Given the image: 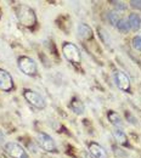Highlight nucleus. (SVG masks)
Here are the masks:
<instances>
[{"mask_svg":"<svg viewBox=\"0 0 141 158\" xmlns=\"http://www.w3.org/2000/svg\"><path fill=\"white\" fill-rule=\"evenodd\" d=\"M17 19L21 22L22 26L24 27H33L37 23V16L34 11L27 6V5H20L17 9Z\"/></svg>","mask_w":141,"mask_h":158,"instance_id":"nucleus-1","label":"nucleus"},{"mask_svg":"<svg viewBox=\"0 0 141 158\" xmlns=\"http://www.w3.org/2000/svg\"><path fill=\"white\" fill-rule=\"evenodd\" d=\"M62 54H63V56L66 57V60L68 62H71L73 64H79L81 63V51H79V49L73 43L66 41L62 45Z\"/></svg>","mask_w":141,"mask_h":158,"instance_id":"nucleus-2","label":"nucleus"},{"mask_svg":"<svg viewBox=\"0 0 141 158\" xmlns=\"http://www.w3.org/2000/svg\"><path fill=\"white\" fill-rule=\"evenodd\" d=\"M17 64H19L20 71L23 74H26V76L33 77L38 72L37 63L34 62V60H32L31 57H28V56H21L20 59H19V61H17Z\"/></svg>","mask_w":141,"mask_h":158,"instance_id":"nucleus-3","label":"nucleus"},{"mask_svg":"<svg viewBox=\"0 0 141 158\" xmlns=\"http://www.w3.org/2000/svg\"><path fill=\"white\" fill-rule=\"evenodd\" d=\"M23 98L26 99V101L32 105L33 107L38 108V110H44L46 107V102L44 98L41 96L40 94H38L37 91L34 90H29V89H26L23 91Z\"/></svg>","mask_w":141,"mask_h":158,"instance_id":"nucleus-4","label":"nucleus"},{"mask_svg":"<svg viewBox=\"0 0 141 158\" xmlns=\"http://www.w3.org/2000/svg\"><path fill=\"white\" fill-rule=\"evenodd\" d=\"M4 150L11 158H28L26 150L17 142H6Z\"/></svg>","mask_w":141,"mask_h":158,"instance_id":"nucleus-5","label":"nucleus"},{"mask_svg":"<svg viewBox=\"0 0 141 158\" xmlns=\"http://www.w3.org/2000/svg\"><path fill=\"white\" fill-rule=\"evenodd\" d=\"M38 143L41 148L46 152H54L56 151V143L54 139L45 133H38Z\"/></svg>","mask_w":141,"mask_h":158,"instance_id":"nucleus-6","label":"nucleus"},{"mask_svg":"<svg viewBox=\"0 0 141 158\" xmlns=\"http://www.w3.org/2000/svg\"><path fill=\"white\" fill-rule=\"evenodd\" d=\"M12 88H14V79L11 77V74L7 71L0 68V89L7 93V91H11Z\"/></svg>","mask_w":141,"mask_h":158,"instance_id":"nucleus-7","label":"nucleus"},{"mask_svg":"<svg viewBox=\"0 0 141 158\" xmlns=\"http://www.w3.org/2000/svg\"><path fill=\"white\" fill-rule=\"evenodd\" d=\"M114 80H116L117 86L121 89L122 91H124V93L130 91V79L125 73H123L122 71H117L114 73Z\"/></svg>","mask_w":141,"mask_h":158,"instance_id":"nucleus-8","label":"nucleus"},{"mask_svg":"<svg viewBox=\"0 0 141 158\" xmlns=\"http://www.w3.org/2000/svg\"><path fill=\"white\" fill-rule=\"evenodd\" d=\"M89 152L95 158H108L106 150L96 142H90L89 143Z\"/></svg>","mask_w":141,"mask_h":158,"instance_id":"nucleus-9","label":"nucleus"},{"mask_svg":"<svg viewBox=\"0 0 141 158\" xmlns=\"http://www.w3.org/2000/svg\"><path fill=\"white\" fill-rule=\"evenodd\" d=\"M112 135H113V138L117 140V142H118L119 145L125 146V147L130 146V143H129V141H128V136H126L125 133L122 130V128H113Z\"/></svg>","mask_w":141,"mask_h":158,"instance_id":"nucleus-10","label":"nucleus"},{"mask_svg":"<svg viewBox=\"0 0 141 158\" xmlns=\"http://www.w3.org/2000/svg\"><path fill=\"white\" fill-rule=\"evenodd\" d=\"M78 34L83 40L93 39V29L86 23H81L78 26Z\"/></svg>","mask_w":141,"mask_h":158,"instance_id":"nucleus-11","label":"nucleus"},{"mask_svg":"<svg viewBox=\"0 0 141 158\" xmlns=\"http://www.w3.org/2000/svg\"><path fill=\"white\" fill-rule=\"evenodd\" d=\"M128 23H129V27L131 31H139L141 27V19L138 14H130L129 17H128Z\"/></svg>","mask_w":141,"mask_h":158,"instance_id":"nucleus-12","label":"nucleus"},{"mask_svg":"<svg viewBox=\"0 0 141 158\" xmlns=\"http://www.w3.org/2000/svg\"><path fill=\"white\" fill-rule=\"evenodd\" d=\"M107 117H108V120L111 122V124L114 125V128H122L123 127V120H122L121 116L114 112V111H110L107 113Z\"/></svg>","mask_w":141,"mask_h":158,"instance_id":"nucleus-13","label":"nucleus"},{"mask_svg":"<svg viewBox=\"0 0 141 158\" xmlns=\"http://www.w3.org/2000/svg\"><path fill=\"white\" fill-rule=\"evenodd\" d=\"M69 108H71L76 114H83L84 111H85L83 102L77 99H74L71 101V103H69Z\"/></svg>","mask_w":141,"mask_h":158,"instance_id":"nucleus-14","label":"nucleus"},{"mask_svg":"<svg viewBox=\"0 0 141 158\" xmlns=\"http://www.w3.org/2000/svg\"><path fill=\"white\" fill-rule=\"evenodd\" d=\"M116 27H117V29H118L121 33H128L129 29H130L129 23H128V21L125 20V19H119V21H118L117 24H116Z\"/></svg>","mask_w":141,"mask_h":158,"instance_id":"nucleus-15","label":"nucleus"},{"mask_svg":"<svg viewBox=\"0 0 141 158\" xmlns=\"http://www.w3.org/2000/svg\"><path fill=\"white\" fill-rule=\"evenodd\" d=\"M107 20H108V22H110L112 26H116L117 22L119 21V15H118L116 11H110V12L107 14Z\"/></svg>","mask_w":141,"mask_h":158,"instance_id":"nucleus-16","label":"nucleus"},{"mask_svg":"<svg viewBox=\"0 0 141 158\" xmlns=\"http://www.w3.org/2000/svg\"><path fill=\"white\" fill-rule=\"evenodd\" d=\"M131 44H133V48L136 50V51H140L141 52V37H134L131 40Z\"/></svg>","mask_w":141,"mask_h":158,"instance_id":"nucleus-17","label":"nucleus"},{"mask_svg":"<svg viewBox=\"0 0 141 158\" xmlns=\"http://www.w3.org/2000/svg\"><path fill=\"white\" fill-rule=\"evenodd\" d=\"M113 5H114V7L117 9V10H119V11H124L125 9H126V4L124 2V1H111Z\"/></svg>","mask_w":141,"mask_h":158,"instance_id":"nucleus-18","label":"nucleus"},{"mask_svg":"<svg viewBox=\"0 0 141 158\" xmlns=\"http://www.w3.org/2000/svg\"><path fill=\"white\" fill-rule=\"evenodd\" d=\"M129 4H130V6H131L133 9L141 10V0H131Z\"/></svg>","mask_w":141,"mask_h":158,"instance_id":"nucleus-19","label":"nucleus"},{"mask_svg":"<svg viewBox=\"0 0 141 158\" xmlns=\"http://www.w3.org/2000/svg\"><path fill=\"white\" fill-rule=\"evenodd\" d=\"M81 156H83V158H91V156H90L89 153H85V152H83Z\"/></svg>","mask_w":141,"mask_h":158,"instance_id":"nucleus-20","label":"nucleus"}]
</instances>
